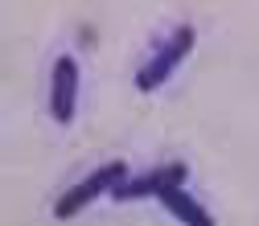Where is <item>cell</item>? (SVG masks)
Instances as JSON below:
<instances>
[{"label":"cell","mask_w":259,"mask_h":226,"mask_svg":"<svg viewBox=\"0 0 259 226\" xmlns=\"http://www.w3.org/2000/svg\"><path fill=\"white\" fill-rule=\"evenodd\" d=\"M193 41H198V33H193V25H181V29H173V37L160 46L144 66H140V74H136V91H144V95H152L156 86H165L169 82V74L185 62V54L193 50Z\"/></svg>","instance_id":"2"},{"label":"cell","mask_w":259,"mask_h":226,"mask_svg":"<svg viewBox=\"0 0 259 226\" xmlns=\"http://www.w3.org/2000/svg\"><path fill=\"white\" fill-rule=\"evenodd\" d=\"M185 177H189V169H185V165H156V169H148V173H140V177H127V181H119V185L111 189V198H115V202L160 198L165 189L185 185Z\"/></svg>","instance_id":"3"},{"label":"cell","mask_w":259,"mask_h":226,"mask_svg":"<svg viewBox=\"0 0 259 226\" xmlns=\"http://www.w3.org/2000/svg\"><path fill=\"white\" fill-rule=\"evenodd\" d=\"M160 206H165L181 226H214V218H210V210H202L198 202H193L189 198V193H185V185H173V189H165V193H160V198H156Z\"/></svg>","instance_id":"5"},{"label":"cell","mask_w":259,"mask_h":226,"mask_svg":"<svg viewBox=\"0 0 259 226\" xmlns=\"http://www.w3.org/2000/svg\"><path fill=\"white\" fill-rule=\"evenodd\" d=\"M74 107H78V62L70 54H62L50 74V115L58 123H70Z\"/></svg>","instance_id":"4"},{"label":"cell","mask_w":259,"mask_h":226,"mask_svg":"<svg viewBox=\"0 0 259 226\" xmlns=\"http://www.w3.org/2000/svg\"><path fill=\"white\" fill-rule=\"evenodd\" d=\"M119 181H127V165H119V160H111V165H103V169H95V173H87L78 185H70L66 193H62V198L54 202V218H74L78 210H87L95 198H111V189L119 185Z\"/></svg>","instance_id":"1"}]
</instances>
